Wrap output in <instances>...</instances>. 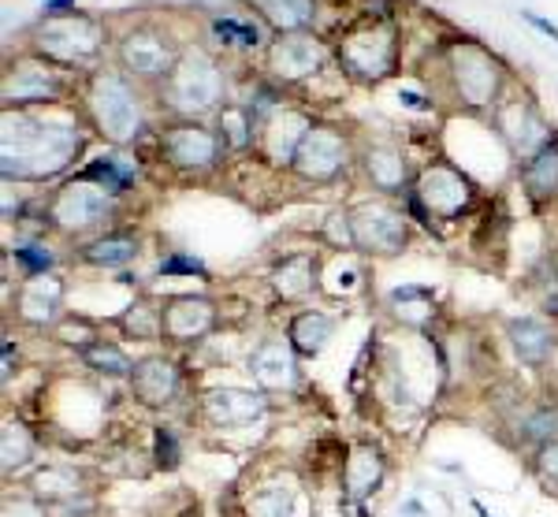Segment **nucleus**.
Listing matches in <instances>:
<instances>
[{"mask_svg": "<svg viewBox=\"0 0 558 517\" xmlns=\"http://www.w3.org/2000/svg\"><path fill=\"white\" fill-rule=\"evenodd\" d=\"M75 127L45 123V120H8L4 127V176L41 179L52 176L78 153Z\"/></svg>", "mask_w": 558, "mask_h": 517, "instance_id": "1", "label": "nucleus"}, {"mask_svg": "<svg viewBox=\"0 0 558 517\" xmlns=\"http://www.w3.org/2000/svg\"><path fill=\"white\" fill-rule=\"evenodd\" d=\"M94 120L112 142H131L142 131V105L120 75H101L94 83Z\"/></svg>", "mask_w": 558, "mask_h": 517, "instance_id": "2", "label": "nucleus"}, {"mask_svg": "<svg viewBox=\"0 0 558 517\" xmlns=\"http://www.w3.org/2000/svg\"><path fill=\"white\" fill-rule=\"evenodd\" d=\"M223 94V79L216 71V63L202 52L186 57L179 68H172V79H168V105L179 108V112H209V108L220 101Z\"/></svg>", "mask_w": 558, "mask_h": 517, "instance_id": "3", "label": "nucleus"}, {"mask_svg": "<svg viewBox=\"0 0 558 517\" xmlns=\"http://www.w3.org/2000/svg\"><path fill=\"white\" fill-rule=\"evenodd\" d=\"M112 213V194L105 187L94 183H71L52 197V220L64 231H78V228H94L105 216Z\"/></svg>", "mask_w": 558, "mask_h": 517, "instance_id": "4", "label": "nucleus"}, {"mask_svg": "<svg viewBox=\"0 0 558 517\" xmlns=\"http://www.w3.org/2000/svg\"><path fill=\"white\" fill-rule=\"evenodd\" d=\"M350 239H354V247H365L376 253H395V250H402V242H407V224H402V216L391 213V208L365 205L350 216Z\"/></svg>", "mask_w": 558, "mask_h": 517, "instance_id": "5", "label": "nucleus"}, {"mask_svg": "<svg viewBox=\"0 0 558 517\" xmlns=\"http://www.w3.org/2000/svg\"><path fill=\"white\" fill-rule=\"evenodd\" d=\"M343 165H347L343 139H339L336 131H324V127L305 134V142L299 145V153H294V168L310 179H331Z\"/></svg>", "mask_w": 558, "mask_h": 517, "instance_id": "6", "label": "nucleus"}, {"mask_svg": "<svg viewBox=\"0 0 558 517\" xmlns=\"http://www.w3.org/2000/svg\"><path fill=\"white\" fill-rule=\"evenodd\" d=\"M160 145H165L168 160H172L175 168H209L216 160V153H220V139L197 123L172 127Z\"/></svg>", "mask_w": 558, "mask_h": 517, "instance_id": "7", "label": "nucleus"}, {"mask_svg": "<svg viewBox=\"0 0 558 517\" xmlns=\"http://www.w3.org/2000/svg\"><path fill=\"white\" fill-rule=\"evenodd\" d=\"M250 373L265 392H291L299 384V365H294V353H291V342H260L250 358Z\"/></svg>", "mask_w": 558, "mask_h": 517, "instance_id": "8", "label": "nucleus"}, {"mask_svg": "<svg viewBox=\"0 0 558 517\" xmlns=\"http://www.w3.org/2000/svg\"><path fill=\"white\" fill-rule=\"evenodd\" d=\"M417 197L428 205V213L454 216V213H462L465 202H470V183H465L454 168L439 165V168L425 171V179H421V187H417Z\"/></svg>", "mask_w": 558, "mask_h": 517, "instance_id": "9", "label": "nucleus"}, {"mask_svg": "<svg viewBox=\"0 0 558 517\" xmlns=\"http://www.w3.org/2000/svg\"><path fill=\"white\" fill-rule=\"evenodd\" d=\"M131 387L138 395V402L146 406H168L179 392V373L172 369V361L165 358H146L134 365L131 373Z\"/></svg>", "mask_w": 558, "mask_h": 517, "instance_id": "10", "label": "nucleus"}, {"mask_svg": "<svg viewBox=\"0 0 558 517\" xmlns=\"http://www.w3.org/2000/svg\"><path fill=\"white\" fill-rule=\"evenodd\" d=\"M213 328V305L205 298H175L165 310V332L175 342H194Z\"/></svg>", "mask_w": 558, "mask_h": 517, "instance_id": "11", "label": "nucleus"}, {"mask_svg": "<svg viewBox=\"0 0 558 517\" xmlns=\"http://www.w3.org/2000/svg\"><path fill=\"white\" fill-rule=\"evenodd\" d=\"M205 413L213 424H250L265 413V398L254 392H213L205 398Z\"/></svg>", "mask_w": 558, "mask_h": 517, "instance_id": "12", "label": "nucleus"}, {"mask_svg": "<svg viewBox=\"0 0 558 517\" xmlns=\"http://www.w3.org/2000/svg\"><path fill=\"white\" fill-rule=\"evenodd\" d=\"M60 298H64V287L57 284V279L49 276H34L31 284H23L20 298H15V305H20V316L31 324H49L52 316L60 310Z\"/></svg>", "mask_w": 558, "mask_h": 517, "instance_id": "13", "label": "nucleus"}, {"mask_svg": "<svg viewBox=\"0 0 558 517\" xmlns=\"http://www.w3.org/2000/svg\"><path fill=\"white\" fill-rule=\"evenodd\" d=\"M123 63H128L131 75H142V79H160L172 71V57H168V45L157 41V38H128L123 45Z\"/></svg>", "mask_w": 558, "mask_h": 517, "instance_id": "14", "label": "nucleus"}, {"mask_svg": "<svg viewBox=\"0 0 558 517\" xmlns=\"http://www.w3.org/2000/svg\"><path fill=\"white\" fill-rule=\"evenodd\" d=\"M510 342H514L518 358L529 361V365H544V361L551 358V350H555L551 328H547L544 321H533V316L510 324Z\"/></svg>", "mask_w": 558, "mask_h": 517, "instance_id": "15", "label": "nucleus"}, {"mask_svg": "<svg viewBox=\"0 0 558 517\" xmlns=\"http://www.w3.org/2000/svg\"><path fill=\"white\" fill-rule=\"evenodd\" d=\"M380 477H384L380 450L354 447V455H350L347 466H343V488H347V495H354V498L368 495L376 484H380Z\"/></svg>", "mask_w": 558, "mask_h": 517, "instance_id": "16", "label": "nucleus"}, {"mask_svg": "<svg viewBox=\"0 0 558 517\" xmlns=\"http://www.w3.org/2000/svg\"><path fill=\"white\" fill-rule=\"evenodd\" d=\"M328 339H331V321L324 313H299L291 321V347L305 353V358L320 353L328 347Z\"/></svg>", "mask_w": 558, "mask_h": 517, "instance_id": "17", "label": "nucleus"}, {"mask_svg": "<svg viewBox=\"0 0 558 517\" xmlns=\"http://www.w3.org/2000/svg\"><path fill=\"white\" fill-rule=\"evenodd\" d=\"M272 60H276L279 75H310V71L320 63V52H317V45L305 41V38H287L276 45Z\"/></svg>", "mask_w": 558, "mask_h": 517, "instance_id": "18", "label": "nucleus"}, {"mask_svg": "<svg viewBox=\"0 0 558 517\" xmlns=\"http://www.w3.org/2000/svg\"><path fill=\"white\" fill-rule=\"evenodd\" d=\"M52 94H57V83L38 68H20L15 79H8V86H4L8 101H45V97H52Z\"/></svg>", "mask_w": 558, "mask_h": 517, "instance_id": "19", "label": "nucleus"}, {"mask_svg": "<svg viewBox=\"0 0 558 517\" xmlns=\"http://www.w3.org/2000/svg\"><path fill=\"white\" fill-rule=\"evenodd\" d=\"M525 183L533 194H555L558 190V142H547L544 149L536 153L525 165Z\"/></svg>", "mask_w": 558, "mask_h": 517, "instance_id": "20", "label": "nucleus"}, {"mask_svg": "<svg viewBox=\"0 0 558 517\" xmlns=\"http://www.w3.org/2000/svg\"><path fill=\"white\" fill-rule=\"evenodd\" d=\"M365 168H368V179H373L380 190H399L407 183V160L391 149H373L365 160Z\"/></svg>", "mask_w": 558, "mask_h": 517, "instance_id": "21", "label": "nucleus"}, {"mask_svg": "<svg viewBox=\"0 0 558 517\" xmlns=\"http://www.w3.org/2000/svg\"><path fill=\"white\" fill-rule=\"evenodd\" d=\"M0 455H4V473H15L34 458V440L20 421H8L0 432Z\"/></svg>", "mask_w": 558, "mask_h": 517, "instance_id": "22", "label": "nucleus"}, {"mask_svg": "<svg viewBox=\"0 0 558 517\" xmlns=\"http://www.w3.org/2000/svg\"><path fill=\"white\" fill-rule=\"evenodd\" d=\"M83 361H86L89 369H97V373H108V376H128V373H134V365H131L128 353H123L120 347H112V342H105V339L86 342V347H83Z\"/></svg>", "mask_w": 558, "mask_h": 517, "instance_id": "23", "label": "nucleus"}, {"mask_svg": "<svg viewBox=\"0 0 558 517\" xmlns=\"http://www.w3.org/2000/svg\"><path fill=\"white\" fill-rule=\"evenodd\" d=\"M134 253H138V242L131 239V235H108V239H97L94 247H86V261H94V265H123V261H131Z\"/></svg>", "mask_w": 558, "mask_h": 517, "instance_id": "24", "label": "nucleus"}, {"mask_svg": "<svg viewBox=\"0 0 558 517\" xmlns=\"http://www.w3.org/2000/svg\"><path fill=\"white\" fill-rule=\"evenodd\" d=\"M134 171H138V168L128 165L123 157H101L97 165L86 168V179H97V183H101L108 194H120V190L134 179Z\"/></svg>", "mask_w": 558, "mask_h": 517, "instance_id": "25", "label": "nucleus"}, {"mask_svg": "<svg viewBox=\"0 0 558 517\" xmlns=\"http://www.w3.org/2000/svg\"><path fill=\"white\" fill-rule=\"evenodd\" d=\"M34 495L38 498H71L78 495V473H71V469H41L38 477H34Z\"/></svg>", "mask_w": 558, "mask_h": 517, "instance_id": "26", "label": "nucleus"}, {"mask_svg": "<svg viewBox=\"0 0 558 517\" xmlns=\"http://www.w3.org/2000/svg\"><path fill=\"white\" fill-rule=\"evenodd\" d=\"M260 8H265L268 20L276 26H283V31L302 26L313 15V0H260Z\"/></svg>", "mask_w": 558, "mask_h": 517, "instance_id": "27", "label": "nucleus"}, {"mask_svg": "<svg viewBox=\"0 0 558 517\" xmlns=\"http://www.w3.org/2000/svg\"><path fill=\"white\" fill-rule=\"evenodd\" d=\"M276 287L283 290L287 298L305 294V290L313 287V268H310V257H291V261H287V265L279 268Z\"/></svg>", "mask_w": 558, "mask_h": 517, "instance_id": "28", "label": "nucleus"}, {"mask_svg": "<svg viewBox=\"0 0 558 517\" xmlns=\"http://www.w3.org/2000/svg\"><path fill=\"white\" fill-rule=\"evenodd\" d=\"M123 328L134 332V339H157L165 332V313L149 310V305H134L128 321H123Z\"/></svg>", "mask_w": 558, "mask_h": 517, "instance_id": "29", "label": "nucleus"}, {"mask_svg": "<svg viewBox=\"0 0 558 517\" xmlns=\"http://www.w3.org/2000/svg\"><path fill=\"white\" fill-rule=\"evenodd\" d=\"M220 139L239 149V145H246L250 139H254V123H250L246 116L231 108V112H223V116H220Z\"/></svg>", "mask_w": 558, "mask_h": 517, "instance_id": "30", "label": "nucleus"}, {"mask_svg": "<svg viewBox=\"0 0 558 517\" xmlns=\"http://www.w3.org/2000/svg\"><path fill=\"white\" fill-rule=\"evenodd\" d=\"M213 31H216V38H223V41H239V45H246V49H254V45H260V31H257V26H250V23L216 20V23H213Z\"/></svg>", "mask_w": 558, "mask_h": 517, "instance_id": "31", "label": "nucleus"}, {"mask_svg": "<svg viewBox=\"0 0 558 517\" xmlns=\"http://www.w3.org/2000/svg\"><path fill=\"white\" fill-rule=\"evenodd\" d=\"M558 435V413L551 410H539L536 417L525 421V440H539V443H551Z\"/></svg>", "mask_w": 558, "mask_h": 517, "instance_id": "32", "label": "nucleus"}, {"mask_svg": "<svg viewBox=\"0 0 558 517\" xmlns=\"http://www.w3.org/2000/svg\"><path fill=\"white\" fill-rule=\"evenodd\" d=\"M254 510L257 517H291V503H287L283 492H260Z\"/></svg>", "mask_w": 558, "mask_h": 517, "instance_id": "33", "label": "nucleus"}, {"mask_svg": "<svg viewBox=\"0 0 558 517\" xmlns=\"http://www.w3.org/2000/svg\"><path fill=\"white\" fill-rule=\"evenodd\" d=\"M15 257L23 261L31 276H45V268H52V253H45L41 247H20L15 250Z\"/></svg>", "mask_w": 558, "mask_h": 517, "instance_id": "34", "label": "nucleus"}, {"mask_svg": "<svg viewBox=\"0 0 558 517\" xmlns=\"http://www.w3.org/2000/svg\"><path fill=\"white\" fill-rule=\"evenodd\" d=\"M160 272L165 276H175V272H183V276H205V265L197 257H168L160 261Z\"/></svg>", "mask_w": 558, "mask_h": 517, "instance_id": "35", "label": "nucleus"}, {"mask_svg": "<svg viewBox=\"0 0 558 517\" xmlns=\"http://www.w3.org/2000/svg\"><path fill=\"white\" fill-rule=\"evenodd\" d=\"M157 458H160V466H175L179 461L175 435H172V429H165V424L157 429Z\"/></svg>", "mask_w": 558, "mask_h": 517, "instance_id": "36", "label": "nucleus"}, {"mask_svg": "<svg viewBox=\"0 0 558 517\" xmlns=\"http://www.w3.org/2000/svg\"><path fill=\"white\" fill-rule=\"evenodd\" d=\"M539 473L551 480V484H558V440H551L539 450Z\"/></svg>", "mask_w": 558, "mask_h": 517, "instance_id": "37", "label": "nucleus"}, {"mask_svg": "<svg viewBox=\"0 0 558 517\" xmlns=\"http://www.w3.org/2000/svg\"><path fill=\"white\" fill-rule=\"evenodd\" d=\"M4 517H45V506L34 498H15V503H4Z\"/></svg>", "mask_w": 558, "mask_h": 517, "instance_id": "38", "label": "nucleus"}, {"mask_svg": "<svg viewBox=\"0 0 558 517\" xmlns=\"http://www.w3.org/2000/svg\"><path fill=\"white\" fill-rule=\"evenodd\" d=\"M525 20H529V23H533V26H536V31H544V34H547V38H551V41L558 45V26H551V23H547V20H539V15H533V12H525Z\"/></svg>", "mask_w": 558, "mask_h": 517, "instance_id": "39", "label": "nucleus"}, {"mask_svg": "<svg viewBox=\"0 0 558 517\" xmlns=\"http://www.w3.org/2000/svg\"><path fill=\"white\" fill-rule=\"evenodd\" d=\"M399 101H402V105H410V108H428L425 97H417V94H413V89H402Z\"/></svg>", "mask_w": 558, "mask_h": 517, "instance_id": "40", "label": "nucleus"}, {"mask_svg": "<svg viewBox=\"0 0 558 517\" xmlns=\"http://www.w3.org/2000/svg\"><path fill=\"white\" fill-rule=\"evenodd\" d=\"M71 0H45V12H60V8H68Z\"/></svg>", "mask_w": 558, "mask_h": 517, "instance_id": "41", "label": "nucleus"}]
</instances>
